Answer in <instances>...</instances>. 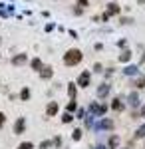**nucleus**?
Masks as SVG:
<instances>
[{
	"instance_id": "f257e3e1",
	"label": "nucleus",
	"mask_w": 145,
	"mask_h": 149,
	"mask_svg": "<svg viewBox=\"0 0 145 149\" xmlns=\"http://www.w3.org/2000/svg\"><path fill=\"white\" fill-rule=\"evenodd\" d=\"M82 60H84V54L79 52L78 48H72V50H68L66 54H64V64L70 66V68H72V66H78Z\"/></svg>"
},
{
	"instance_id": "f03ea898",
	"label": "nucleus",
	"mask_w": 145,
	"mask_h": 149,
	"mask_svg": "<svg viewBox=\"0 0 145 149\" xmlns=\"http://www.w3.org/2000/svg\"><path fill=\"white\" fill-rule=\"evenodd\" d=\"M105 111H107V105H105V103H96L93 102L89 105V115H93V117H100V115H103Z\"/></svg>"
},
{
	"instance_id": "7ed1b4c3",
	"label": "nucleus",
	"mask_w": 145,
	"mask_h": 149,
	"mask_svg": "<svg viewBox=\"0 0 145 149\" xmlns=\"http://www.w3.org/2000/svg\"><path fill=\"white\" fill-rule=\"evenodd\" d=\"M89 80H91V72H89V70H84V72L78 76V86L79 88H88Z\"/></svg>"
},
{
	"instance_id": "20e7f679",
	"label": "nucleus",
	"mask_w": 145,
	"mask_h": 149,
	"mask_svg": "<svg viewBox=\"0 0 145 149\" xmlns=\"http://www.w3.org/2000/svg\"><path fill=\"white\" fill-rule=\"evenodd\" d=\"M24 131H26V119H24V117H18V119H16V123H14L12 133H14V135H22Z\"/></svg>"
},
{
	"instance_id": "39448f33",
	"label": "nucleus",
	"mask_w": 145,
	"mask_h": 149,
	"mask_svg": "<svg viewBox=\"0 0 145 149\" xmlns=\"http://www.w3.org/2000/svg\"><path fill=\"white\" fill-rule=\"evenodd\" d=\"M115 123H113V119H101L100 123H93V129H113Z\"/></svg>"
},
{
	"instance_id": "423d86ee",
	"label": "nucleus",
	"mask_w": 145,
	"mask_h": 149,
	"mask_svg": "<svg viewBox=\"0 0 145 149\" xmlns=\"http://www.w3.org/2000/svg\"><path fill=\"white\" fill-rule=\"evenodd\" d=\"M109 92H112V86H109V84H101L96 93H98V97H100V100H103V97H107V95H109Z\"/></svg>"
},
{
	"instance_id": "0eeeda50",
	"label": "nucleus",
	"mask_w": 145,
	"mask_h": 149,
	"mask_svg": "<svg viewBox=\"0 0 145 149\" xmlns=\"http://www.w3.org/2000/svg\"><path fill=\"white\" fill-rule=\"evenodd\" d=\"M28 62V56L26 54H16V56H12V66H24Z\"/></svg>"
},
{
	"instance_id": "6e6552de",
	"label": "nucleus",
	"mask_w": 145,
	"mask_h": 149,
	"mask_svg": "<svg viewBox=\"0 0 145 149\" xmlns=\"http://www.w3.org/2000/svg\"><path fill=\"white\" fill-rule=\"evenodd\" d=\"M52 76H54L52 66H44V68L40 70V78H42V80H52Z\"/></svg>"
},
{
	"instance_id": "1a4fd4ad",
	"label": "nucleus",
	"mask_w": 145,
	"mask_h": 149,
	"mask_svg": "<svg viewBox=\"0 0 145 149\" xmlns=\"http://www.w3.org/2000/svg\"><path fill=\"white\" fill-rule=\"evenodd\" d=\"M139 103H141V100H139L137 92L129 93V97H127V105H131V107H139Z\"/></svg>"
},
{
	"instance_id": "9d476101",
	"label": "nucleus",
	"mask_w": 145,
	"mask_h": 149,
	"mask_svg": "<svg viewBox=\"0 0 145 149\" xmlns=\"http://www.w3.org/2000/svg\"><path fill=\"white\" fill-rule=\"evenodd\" d=\"M58 109H60L58 103L56 102H50V103H48V107H46V115H48V117H54V115L58 113Z\"/></svg>"
},
{
	"instance_id": "9b49d317",
	"label": "nucleus",
	"mask_w": 145,
	"mask_h": 149,
	"mask_svg": "<svg viewBox=\"0 0 145 149\" xmlns=\"http://www.w3.org/2000/svg\"><path fill=\"white\" fill-rule=\"evenodd\" d=\"M105 12H107L109 16H117V14H119V4H117V2H109Z\"/></svg>"
},
{
	"instance_id": "f8f14e48",
	"label": "nucleus",
	"mask_w": 145,
	"mask_h": 149,
	"mask_svg": "<svg viewBox=\"0 0 145 149\" xmlns=\"http://www.w3.org/2000/svg\"><path fill=\"white\" fill-rule=\"evenodd\" d=\"M109 105H112V109H113V111H121L123 107H125V103H123L121 100H119V97L112 100V103H109Z\"/></svg>"
},
{
	"instance_id": "ddd939ff",
	"label": "nucleus",
	"mask_w": 145,
	"mask_h": 149,
	"mask_svg": "<svg viewBox=\"0 0 145 149\" xmlns=\"http://www.w3.org/2000/svg\"><path fill=\"white\" fill-rule=\"evenodd\" d=\"M119 143H121V139L117 137V135H112L109 141H107V149H117V147H119Z\"/></svg>"
},
{
	"instance_id": "4468645a",
	"label": "nucleus",
	"mask_w": 145,
	"mask_h": 149,
	"mask_svg": "<svg viewBox=\"0 0 145 149\" xmlns=\"http://www.w3.org/2000/svg\"><path fill=\"white\" fill-rule=\"evenodd\" d=\"M30 68L36 70V72H40V70L44 68V64H42V60H40V58H34L32 62H30Z\"/></svg>"
},
{
	"instance_id": "2eb2a0df",
	"label": "nucleus",
	"mask_w": 145,
	"mask_h": 149,
	"mask_svg": "<svg viewBox=\"0 0 145 149\" xmlns=\"http://www.w3.org/2000/svg\"><path fill=\"white\" fill-rule=\"evenodd\" d=\"M76 93H78L76 84H74V81H72V84H68V95H70V100H76Z\"/></svg>"
},
{
	"instance_id": "dca6fc26",
	"label": "nucleus",
	"mask_w": 145,
	"mask_h": 149,
	"mask_svg": "<svg viewBox=\"0 0 145 149\" xmlns=\"http://www.w3.org/2000/svg\"><path fill=\"white\" fill-rule=\"evenodd\" d=\"M129 60H131V50L125 48L121 54H119V62H129Z\"/></svg>"
},
{
	"instance_id": "f3484780",
	"label": "nucleus",
	"mask_w": 145,
	"mask_h": 149,
	"mask_svg": "<svg viewBox=\"0 0 145 149\" xmlns=\"http://www.w3.org/2000/svg\"><path fill=\"white\" fill-rule=\"evenodd\" d=\"M30 95H32V93H30V88H22V92H20V100H22V102H28Z\"/></svg>"
},
{
	"instance_id": "a211bd4d",
	"label": "nucleus",
	"mask_w": 145,
	"mask_h": 149,
	"mask_svg": "<svg viewBox=\"0 0 145 149\" xmlns=\"http://www.w3.org/2000/svg\"><path fill=\"white\" fill-rule=\"evenodd\" d=\"M123 74H125V76H135V74H137V66H125Z\"/></svg>"
},
{
	"instance_id": "6ab92c4d",
	"label": "nucleus",
	"mask_w": 145,
	"mask_h": 149,
	"mask_svg": "<svg viewBox=\"0 0 145 149\" xmlns=\"http://www.w3.org/2000/svg\"><path fill=\"white\" fill-rule=\"evenodd\" d=\"M133 86L137 88V90H145V76H141V78H137Z\"/></svg>"
},
{
	"instance_id": "aec40b11",
	"label": "nucleus",
	"mask_w": 145,
	"mask_h": 149,
	"mask_svg": "<svg viewBox=\"0 0 145 149\" xmlns=\"http://www.w3.org/2000/svg\"><path fill=\"white\" fill-rule=\"evenodd\" d=\"M82 135H84V131H82V129H74V131H72V139H74V141H79Z\"/></svg>"
},
{
	"instance_id": "412c9836",
	"label": "nucleus",
	"mask_w": 145,
	"mask_h": 149,
	"mask_svg": "<svg viewBox=\"0 0 145 149\" xmlns=\"http://www.w3.org/2000/svg\"><path fill=\"white\" fill-rule=\"evenodd\" d=\"M62 121H64V123H72V121H74V115L70 113V111H66V113L62 115Z\"/></svg>"
},
{
	"instance_id": "4be33fe9",
	"label": "nucleus",
	"mask_w": 145,
	"mask_h": 149,
	"mask_svg": "<svg viewBox=\"0 0 145 149\" xmlns=\"http://www.w3.org/2000/svg\"><path fill=\"white\" fill-rule=\"evenodd\" d=\"M68 111L72 113V111H78V102L76 100H72V102L68 103Z\"/></svg>"
},
{
	"instance_id": "5701e85b",
	"label": "nucleus",
	"mask_w": 145,
	"mask_h": 149,
	"mask_svg": "<svg viewBox=\"0 0 145 149\" xmlns=\"http://www.w3.org/2000/svg\"><path fill=\"white\" fill-rule=\"evenodd\" d=\"M141 137H145V123L135 131V139H141Z\"/></svg>"
},
{
	"instance_id": "b1692460",
	"label": "nucleus",
	"mask_w": 145,
	"mask_h": 149,
	"mask_svg": "<svg viewBox=\"0 0 145 149\" xmlns=\"http://www.w3.org/2000/svg\"><path fill=\"white\" fill-rule=\"evenodd\" d=\"M18 149H34V143L32 141H24V143L18 145Z\"/></svg>"
},
{
	"instance_id": "393cba45",
	"label": "nucleus",
	"mask_w": 145,
	"mask_h": 149,
	"mask_svg": "<svg viewBox=\"0 0 145 149\" xmlns=\"http://www.w3.org/2000/svg\"><path fill=\"white\" fill-rule=\"evenodd\" d=\"M84 115H86V111H84L82 107H78V111H76V117H78V119H84Z\"/></svg>"
},
{
	"instance_id": "a878e982",
	"label": "nucleus",
	"mask_w": 145,
	"mask_h": 149,
	"mask_svg": "<svg viewBox=\"0 0 145 149\" xmlns=\"http://www.w3.org/2000/svg\"><path fill=\"white\" fill-rule=\"evenodd\" d=\"M133 117H145V105L139 109V111H137V113H133Z\"/></svg>"
},
{
	"instance_id": "bb28decb",
	"label": "nucleus",
	"mask_w": 145,
	"mask_h": 149,
	"mask_svg": "<svg viewBox=\"0 0 145 149\" xmlns=\"http://www.w3.org/2000/svg\"><path fill=\"white\" fill-rule=\"evenodd\" d=\"M121 24H133V18H119Z\"/></svg>"
},
{
	"instance_id": "cd10ccee",
	"label": "nucleus",
	"mask_w": 145,
	"mask_h": 149,
	"mask_svg": "<svg viewBox=\"0 0 145 149\" xmlns=\"http://www.w3.org/2000/svg\"><path fill=\"white\" fill-rule=\"evenodd\" d=\"M56 147H62V137H54V141H52Z\"/></svg>"
},
{
	"instance_id": "c85d7f7f",
	"label": "nucleus",
	"mask_w": 145,
	"mask_h": 149,
	"mask_svg": "<svg viewBox=\"0 0 145 149\" xmlns=\"http://www.w3.org/2000/svg\"><path fill=\"white\" fill-rule=\"evenodd\" d=\"M4 121H6V115H4L2 111H0V129L4 127Z\"/></svg>"
},
{
	"instance_id": "c756f323",
	"label": "nucleus",
	"mask_w": 145,
	"mask_h": 149,
	"mask_svg": "<svg viewBox=\"0 0 145 149\" xmlns=\"http://www.w3.org/2000/svg\"><path fill=\"white\" fill-rule=\"evenodd\" d=\"M78 4H79V6H82V8H84V6H88L89 2H88V0H78Z\"/></svg>"
},
{
	"instance_id": "7c9ffc66",
	"label": "nucleus",
	"mask_w": 145,
	"mask_h": 149,
	"mask_svg": "<svg viewBox=\"0 0 145 149\" xmlns=\"http://www.w3.org/2000/svg\"><path fill=\"white\" fill-rule=\"evenodd\" d=\"M93 72H101V64H93Z\"/></svg>"
},
{
	"instance_id": "2f4dec72",
	"label": "nucleus",
	"mask_w": 145,
	"mask_h": 149,
	"mask_svg": "<svg viewBox=\"0 0 145 149\" xmlns=\"http://www.w3.org/2000/svg\"><path fill=\"white\" fill-rule=\"evenodd\" d=\"M139 64H145V52H143V56H141V62Z\"/></svg>"
},
{
	"instance_id": "473e14b6",
	"label": "nucleus",
	"mask_w": 145,
	"mask_h": 149,
	"mask_svg": "<svg viewBox=\"0 0 145 149\" xmlns=\"http://www.w3.org/2000/svg\"><path fill=\"white\" fill-rule=\"evenodd\" d=\"M93 149H107V147H103V145H96Z\"/></svg>"
},
{
	"instance_id": "72a5a7b5",
	"label": "nucleus",
	"mask_w": 145,
	"mask_h": 149,
	"mask_svg": "<svg viewBox=\"0 0 145 149\" xmlns=\"http://www.w3.org/2000/svg\"><path fill=\"white\" fill-rule=\"evenodd\" d=\"M143 2H145V0H139V4H143Z\"/></svg>"
},
{
	"instance_id": "f704fd0d",
	"label": "nucleus",
	"mask_w": 145,
	"mask_h": 149,
	"mask_svg": "<svg viewBox=\"0 0 145 149\" xmlns=\"http://www.w3.org/2000/svg\"><path fill=\"white\" fill-rule=\"evenodd\" d=\"M0 42H2V40H0Z\"/></svg>"
},
{
	"instance_id": "c9c22d12",
	"label": "nucleus",
	"mask_w": 145,
	"mask_h": 149,
	"mask_svg": "<svg viewBox=\"0 0 145 149\" xmlns=\"http://www.w3.org/2000/svg\"><path fill=\"white\" fill-rule=\"evenodd\" d=\"M125 149H127V147H125Z\"/></svg>"
}]
</instances>
